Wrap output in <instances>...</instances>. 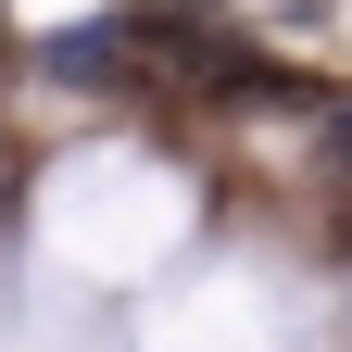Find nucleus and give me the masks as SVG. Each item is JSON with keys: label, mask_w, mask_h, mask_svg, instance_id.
<instances>
[{"label": "nucleus", "mask_w": 352, "mask_h": 352, "mask_svg": "<svg viewBox=\"0 0 352 352\" xmlns=\"http://www.w3.org/2000/svg\"><path fill=\"white\" fill-rule=\"evenodd\" d=\"M340 151H352V113H340Z\"/></svg>", "instance_id": "nucleus-1"}]
</instances>
